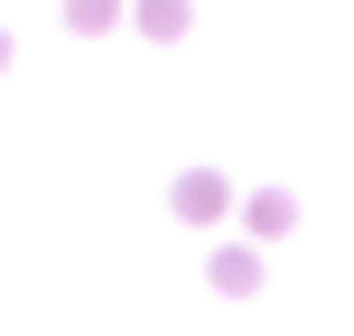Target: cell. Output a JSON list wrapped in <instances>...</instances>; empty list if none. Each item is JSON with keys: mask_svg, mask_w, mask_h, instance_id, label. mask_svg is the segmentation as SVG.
I'll return each instance as SVG.
<instances>
[{"mask_svg": "<svg viewBox=\"0 0 354 336\" xmlns=\"http://www.w3.org/2000/svg\"><path fill=\"white\" fill-rule=\"evenodd\" d=\"M131 28L168 47V37H187V28H196V10H187V0H131Z\"/></svg>", "mask_w": 354, "mask_h": 336, "instance_id": "3", "label": "cell"}, {"mask_svg": "<svg viewBox=\"0 0 354 336\" xmlns=\"http://www.w3.org/2000/svg\"><path fill=\"white\" fill-rule=\"evenodd\" d=\"M112 19H122V0H66V28H75V37L112 28Z\"/></svg>", "mask_w": 354, "mask_h": 336, "instance_id": "5", "label": "cell"}, {"mask_svg": "<svg viewBox=\"0 0 354 336\" xmlns=\"http://www.w3.org/2000/svg\"><path fill=\"white\" fill-rule=\"evenodd\" d=\"M233 206V187L214 168H196V177H177V215H187V224H214V215Z\"/></svg>", "mask_w": 354, "mask_h": 336, "instance_id": "1", "label": "cell"}, {"mask_svg": "<svg viewBox=\"0 0 354 336\" xmlns=\"http://www.w3.org/2000/svg\"><path fill=\"white\" fill-rule=\"evenodd\" d=\"M289 224H299V196H289V187H261V196H252V233H261V243L289 233Z\"/></svg>", "mask_w": 354, "mask_h": 336, "instance_id": "4", "label": "cell"}, {"mask_svg": "<svg viewBox=\"0 0 354 336\" xmlns=\"http://www.w3.org/2000/svg\"><path fill=\"white\" fill-rule=\"evenodd\" d=\"M0 66H10V28H0Z\"/></svg>", "mask_w": 354, "mask_h": 336, "instance_id": "6", "label": "cell"}, {"mask_svg": "<svg viewBox=\"0 0 354 336\" xmlns=\"http://www.w3.org/2000/svg\"><path fill=\"white\" fill-rule=\"evenodd\" d=\"M205 281L224 290V299H252V290H261V252H243V243H224V252H214V262H205Z\"/></svg>", "mask_w": 354, "mask_h": 336, "instance_id": "2", "label": "cell"}]
</instances>
